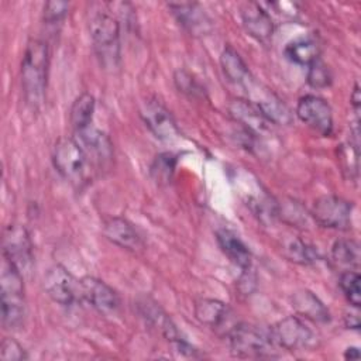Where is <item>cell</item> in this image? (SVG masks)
Segmentation results:
<instances>
[{
	"label": "cell",
	"instance_id": "obj_1",
	"mask_svg": "<svg viewBox=\"0 0 361 361\" xmlns=\"http://www.w3.org/2000/svg\"><path fill=\"white\" fill-rule=\"evenodd\" d=\"M48 66L49 52L47 42L31 38L27 42L21 62V87L25 103L31 109H39L45 100Z\"/></svg>",
	"mask_w": 361,
	"mask_h": 361
},
{
	"label": "cell",
	"instance_id": "obj_2",
	"mask_svg": "<svg viewBox=\"0 0 361 361\" xmlns=\"http://www.w3.org/2000/svg\"><path fill=\"white\" fill-rule=\"evenodd\" d=\"M1 322L7 329H18L27 316L23 272L3 257L0 271Z\"/></svg>",
	"mask_w": 361,
	"mask_h": 361
},
{
	"label": "cell",
	"instance_id": "obj_3",
	"mask_svg": "<svg viewBox=\"0 0 361 361\" xmlns=\"http://www.w3.org/2000/svg\"><path fill=\"white\" fill-rule=\"evenodd\" d=\"M89 31L94 52L104 68H116L120 61V24L106 8L92 11Z\"/></svg>",
	"mask_w": 361,
	"mask_h": 361
},
{
	"label": "cell",
	"instance_id": "obj_4",
	"mask_svg": "<svg viewBox=\"0 0 361 361\" xmlns=\"http://www.w3.org/2000/svg\"><path fill=\"white\" fill-rule=\"evenodd\" d=\"M230 351L238 358L275 357V344L269 331H264L248 323H237L226 336Z\"/></svg>",
	"mask_w": 361,
	"mask_h": 361
},
{
	"label": "cell",
	"instance_id": "obj_5",
	"mask_svg": "<svg viewBox=\"0 0 361 361\" xmlns=\"http://www.w3.org/2000/svg\"><path fill=\"white\" fill-rule=\"evenodd\" d=\"M52 161L58 173L72 185L80 186L86 180L90 161L76 138H59L54 147Z\"/></svg>",
	"mask_w": 361,
	"mask_h": 361
},
{
	"label": "cell",
	"instance_id": "obj_6",
	"mask_svg": "<svg viewBox=\"0 0 361 361\" xmlns=\"http://www.w3.org/2000/svg\"><path fill=\"white\" fill-rule=\"evenodd\" d=\"M269 336L275 345L289 351L312 348L316 344V336L299 316H286L278 320L271 329Z\"/></svg>",
	"mask_w": 361,
	"mask_h": 361
},
{
	"label": "cell",
	"instance_id": "obj_7",
	"mask_svg": "<svg viewBox=\"0 0 361 361\" xmlns=\"http://www.w3.org/2000/svg\"><path fill=\"white\" fill-rule=\"evenodd\" d=\"M351 202L336 195L320 196L312 207L314 221L322 227L333 230H348L351 227Z\"/></svg>",
	"mask_w": 361,
	"mask_h": 361
},
{
	"label": "cell",
	"instance_id": "obj_8",
	"mask_svg": "<svg viewBox=\"0 0 361 361\" xmlns=\"http://www.w3.org/2000/svg\"><path fill=\"white\" fill-rule=\"evenodd\" d=\"M45 293L62 306L72 305L80 298V283L75 276L62 265L56 264L47 269L42 279Z\"/></svg>",
	"mask_w": 361,
	"mask_h": 361
},
{
	"label": "cell",
	"instance_id": "obj_9",
	"mask_svg": "<svg viewBox=\"0 0 361 361\" xmlns=\"http://www.w3.org/2000/svg\"><path fill=\"white\" fill-rule=\"evenodd\" d=\"M140 116H141L145 127L159 141L171 142L179 135L176 123H175L171 111L158 99H155V97L147 99L141 104Z\"/></svg>",
	"mask_w": 361,
	"mask_h": 361
},
{
	"label": "cell",
	"instance_id": "obj_10",
	"mask_svg": "<svg viewBox=\"0 0 361 361\" xmlns=\"http://www.w3.org/2000/svg\"><path fill=\"white\" fill-rule=\"evenodd\" d=\"M3 257L24 275L32 265V243L28 231L20 224H10L3 233Z\"/></svg>",
	"mask_w": 361,
	"mask_h": 361
},
{
	"label": "cell",
	"instance_id": "obj_11",
	"mask_svg": "<svg viewBox=\"0 0 361 361\" xmlns=\"http://www.w3.org/2000/svg\"><path fill=\"white\" fill-rule=\"evenodd\" d=\"M296 116L309 128L320 135H330L333 131V111L330 104L316 96L306 94L296 104Z\"/></svg>",
	"mask_w": 361,
	"mask_h": 361
},
{
	"label": "cell",
	"instance_id": "obj_12",
	"mask_svg": "<svg viewBox=\"0 0 361 361\" xmlns=\"http://www.w3.org/2000/svg\"><path fill=\"white\" fill-rule=\"evenodd\" d=\"M195 317L206 327L214 330L221 336H227L228 331L238 323L234 319V313L231 307L217 299L202 298L196 300L195 307Z\"/></svg>",
	"mask_w": 361,
	"mask_h": 361
},
{
	"label": "cell",
	"instance_id": "obj_13",
	"mask_svg": "<svg viewBox=\"0 0 361 361\" xmlns=\"http://www.w3.org/2000/svg\"><path fill=\"white\" fill-rule=\"evenodd\" d=\"M80 298L103 314H114L120 309L118 293L104 281L94 276H83L80 281Z\"/></svg>",
	"mask_w": 361,
	"mask_h": 361
},
{
	"label": "cell",
	"instance_id": "obj_14",
	"mask_svg": "<svg viewBox=\"0 0 361 361\" xmlns=\"http://www.w3.org/2000/svg\"><path fill=\"white\" fill-rule=\"evenodd\" d=\"M75 134L78 135L76 141L86 152L90 164L97 165L99 168H106L111 162L113 144L103 131L90 126Z\"/></svg>",
	"mask_w": 361,
	"mask_h": 361
},
{
	"label": "cell",
	"instance_id": "obj_15",
	"mask_svg": "<svg viewBox=\"0 0 361 361\" xmlns=\"http://www.w3.org/2000/svg\"><path fill=\"white\" fill-rule=\"evenodd\" d=\"M240 17L245 31L257 41L267 42L274 34V21L259 3L247 1L240 7Z\"/></svg>",
	"mask_w": 361,
	"mask_h": 361
},
{
	"label": "cell",
	"instance_id": "obj_16",
	"mask_svg": "<svg viewBox=\"0 0 361 361\" xmlns=\"http://www.w3.org/2000/svg\"><path fill=\"white\" fill-rule=\"evenodd\" d=\"M169 8L190 35H206L212 31V20L197 3H171Z\"/></svg>",
	"mask_w": 361,
	"mask_h": 361
},
{
	"label": "cell",
	"instance_id": "obj_17",
	"mask_svg": "<svg viewBox=\"0 0 361 361\" xmlns=\"http://www.w3.org/2000/svg\"><path fill=\"white\" fill-rule=\"evenodd\" d=\"M103 234L113 244L133 252H137L144 247L141 235L124 217H109L103 224Z\"/></svg>",
	"mask_w": 361,
	"mask_h": 361
},
{
	"label": "cell",
	"instance_id": "obj_18",
	"mask_svg": "<svg viewBox=\"0 0 361 361\" xmlns=\"http://www.w3.org/2000/svg\"><path fill=\"white\" fill-rule=\"evenodd\" d=\"M230 114L245 127L247 133H251L252 135H258L264 133L268 128V124L271 121L262 114V111L251 102L235 99L230 103Z\"/></svg>",
	"mask_w": 361,
	"mask_h": 361
},
{
	"label": "cell",
	"instance_id": "obj_19",
	"mask_svg": "<svg viewBox=\"0 0 361 361\" xmlns=\"http://www.w3.org/2000/svg\"><path fill=\"white\" fill-rule=\"evenodd\" d=\"M216 240L220 250L234 265H237L243 271H250L252 262L251 251L235 233L226 228L219 230L216 233Z\"/></svg>",
	"mask_w": 361,
	"mask_h": 361
},
{
	"label": "cell",
	"instance_id": "obj_20",
	"mask_svg": "<svg viewBox=\"0 0 361 361\" xmlns=\"http://www.w3.org/2000/svg\"><path fill=\"white\" fill-rule=\"evenodd\" d=\"M138 310L145 322L154 329L159 330V333L172 344L176 340L182 338L172 319L151 299H142L138 302Z\"/></svg>",
	"mask_w": 361,
	"mask_h": 361
},
{
	"label": "cell",
	"instance_id": "obj_21",
	"mask_svg": "<svg viewBox=\"0 0 361 361\" xmlns=\"http://www.w3.org/2000/svg\"><path fill=\"white\" fill-rule=\"evenodd\" d=\"M292 306L305 319L326 323L330 320L329 309L310 290L299 289L292 295Z\"/></svg>",
	"mask_w": 361,
	"mask_h": 361
},
{
	"label": "cell",
	"instance_id": "obj_22",
	"mask_svg": "<svg viewBox=\"0 0 361 361\" xmlns=\"http://www.w3.org/2000/svg\"><path fill=\"white\" fill-rule=\"evenodd\" d=\"M220 65L224 76L234 85L245 87L248 82L252 79L248 66L245 65L240 54L230 45L224 47L220 55Z\"/></svg>",
	"mask_w": 361,
	"mask_h": 361
},
{
	"label": "cell",
	"instance_id": "obj_23",
	"mask_svg": "<svg viewBox=\"0 0 361 361\" xmlns=\"http://www.w3.org/2000/svg\"><path fill=\"white\" fill-rule=\"evenodd\" d=\"M285 56L292 63L309 66L314 61L319 59L320 55V45L316 38L312 37H302L285 47Z\"/></svg>",
	"mask_w": 361,
	"mask_h": 361
},
{
	"label": "cell",
	"instance_id": "obj_24",
	"mask_svg": "<svg viewBox=\"0 0 361 361\" xmlns=\"http://www.w3.org/2000/svg\"><path fill=\"white\" fill-rule=\"evenodd\" d=\"M94 107L96 102L90 93H82L75 99L69 113V120L75 133L92 126Z\"/></svg>",
	"mask_w": 361,
	"mask_h": 361
},
{
	"label": "cell",
	"instance_id": "obj_25",
	"mask_svg": "<svg viewBox=\"0 0 361 361\" xmlns=\"http://www.w3.org/2000/svg\"><path fill=\"white\" fill-rule=\"evenodd\" d=\"M331 258L336 264L355 271L360 265V245L355 240L340 238L331 247Z\"/></svg>",
	"mask_w": 361,
	"mask_h": 361
},
{
	"label": "cell",
	"instance_id": "obj_26",
	"mask_svg": "<svg viewBox=\"0 0 361 361\" xmlns=\"http://www.w3.org/2000/svg\"><path fill=\"white\" fill-rule=\"evenodd\" d=\"M283 254L285 257L296 264L307 265L317 259V254L307 243H305L300 238H290L283 245Z\"/></svg>",
	"mask_w": 361,
	"mask_h": 361
},
{
	"label": "cell",
	"instance_id": "obj_27",
	"mask_svg": "<svg viewBox=\"0 0 361 361\" xmlns=\"http://www.w3.org/2000/svg\"><path fill=\"white\" fill-rule=\"evenodd\" d=\"M360 282H361L360 274L353 269H345L344 272H341L340 279H338L340 289L343 290V293L347 298V300L350 302V305H353L354 307H360V305H361Z\"/></svg>",
	"mask_w": 361,
	"mask_h": 361
},
{
	"label": "cell",
	"instance_id": "obj_28",
	"mask_svg": "<svg viewBox=\"0 0 361 361\" xmlns=\"http://www.w3.org/2000/svg\"><path fill=\"white\" fill-rule=\"evenodd\" d=\"M176 165V155L172 152H164L155 157L151 165V173L159 183H168L173 175Z\"/></svg>",
	"mask_w": 361,
	"mask_h": 361
},
{
	"label": "cell",
	"instance_id": "obj_29",
	"mask_svg": "<svg viewBox=\"0 0 361 361\" xmlns=\"http://www.w3.org/2000/svg\"><path fill=\"white\" fill-rule=\"evenodd\" d=\"M331 72L329 69V66L317 59L314 61L313 63L309 65V69H307V83L314 87V89H324L327 86L331 85Z\"/></svg>",
	"mask_w": 361,
	"mask_h": 361
},
{
	"label": "cell",
	"instance_id": "obj_30",
	"mask_svg": "<svg viewBox=\"0 0 361 361\" xmlns=\"http://www.w3.org/2000/svg\"><path fill=\"white\" fill-rule=\"evenodd\" d=\"M173 80H175V85L179 89V92H182V93H185L190 97H196V96L203 93V89H202L200 83L193 78L192 73H189L185 69L176 71L175 76H173Z\"/></svg>",
	"mask_w": 361,
	"mask_h": 361
},
{
	"label": "cell",
	"instance_id": "obj_31",
	"mask_svg": "<svg viewBox=\"0 0 361 361\" xmlns=\"http://www.w3.org/2000/svg\"><path fill=\"white\" fill-rule=\"evenodd\" d=\"M28 355L24 347L11 337L3 338L0 344V360L1 361H24Z\"/></svg>",
	"mask_w": 361,
	"mask_h": 361
},
{
	"label": "cell",
	"instance_id": "obj_32",
	"mask_svg": "<svg viewBox=\"0 0 361 361\" xmlns=\"http://www.w3.org/2000/svg\"><path fill=\"white\" fill-rule=\"evenodd\" d=\"M69 10V3L66 1H47L44 6V20L48 24L59 23L65 18Z\"/></svg>",
	"mask_w": 361,
	"mask_h": 361
},
{
	"label": "cell",
	"instance_id": "obj_33",
	"mask_svg": "<svg viewBox=\"0 0 361 361\" xmlns=\"http://www.w3.org/2000/svg\"><path fill=\"white\" fill-rule=\"evenodd\" d=\"M350 100H351V106H353V110H354V113H355V116H357V120H358V114H360V103H361V96H360V87H358V85H357V83L354 85V89H353V93H351V97H350Z\"/></svg>",
	"mask_w": 361,
	"mask_h": 361
},
{
	"label": "cell",
	"instance_id": "obj_34",
	"mask_svg": "<svg viewBox=\"0 0 361 361\" xmlns=\"http://www.w3.org/2000/svg\"><path fill=\"white\" fill-rule=\"evenodd\" d=\"M345 360H358L360 358V350L357 347H348L344 351Z\"/></svg>",
	"mask_w": 361,
	"mask_h": 361
}]
</instances>
